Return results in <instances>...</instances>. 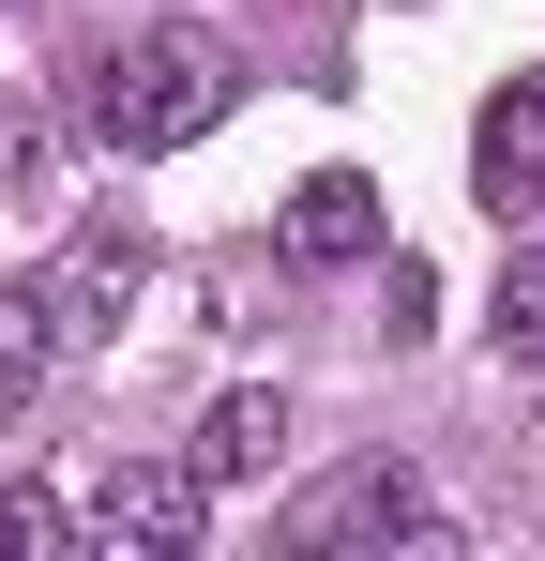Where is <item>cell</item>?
Listing matches in <instances>:
<instances>
[{"label": "cell", "mask_w": 545, "mask_h": 561, "mask_svg": "<svg viewBox=\"0 0 545 561\" xmlns=\"http://www.w3.org/2000/svg\"><path fill=\"white\" fill-rule=\"evenodd\" d=\"M0 197H46V122L0 92Z\"/></svg>", "instance_id": "obj_11"}, {"label": "cell", "mask_w": 545, "mask_h": 561, "mask_svg": "<svg viewBox=\"0 0 545 561\" xmlns=\"http://www.w3.org/2000/svg\"><path fill=\"white\" fill-rule=\"evenodd\" d=\"M288 259H303V274H349V259H379V183H363V168H318V183L288 197Z\"/></svg>", "instance_id": "obj_5"}, {"label": "cell", "mask_w": 545, "mask_h": 561, "mask_svg": "<svg viewBox=\"0 0 545 561\" xmlns=\"http://www.w3.org/2000/svg\"><path fill=\"white\" fill-rule=\"evenodd\" d=\"M137 288H152L137 228H77V243H61V274H46V304H61V334H77V350H106V334L137 319Z\"/></svg>", "instance_id": "obj_4"}, {"label": "cell", "mask_w": 545, "mask_h": 561, "mask_svg": "<svg viewBox=\"0 0 545 561\" xmlns=\"http://www.w3.org/2000/svg\"><path fill=\"white\" fill-rule=\"evenodd\" d=\"M485 319H500V365L545 379V243H515V259H500V304H485Z\"/></svg>", "instance_id": "obj_9"}, {"label": "cell", "mask_w": 545, "mask_h": 561, "mask_svg": "<svg viewBox=\"0 0 545 561\" xmlns=\"http://www.w3.org/2000/svg\"><path fill=\"white\" fill-rule=\"evenodd\" d=\"M228 92H243V61H228L212 31H121L106 77H91V137L152 168V152H182V137H212Z\"/></svg>", "instance_id": "obj_1"}, {"label": "cell", "mask_w": 545, "mask_h": 561, "mask_svg": "<svg viewBox=\"0 0 545 561\" xmlns=\"http://www.w3.org/2000/svg\"><path fill=\"white\" fill-rule=\"evenodd\" d=\"M469 183H485V213H500V243H545V92H500V106H485Z\"/></svg>", "instance_id": "obj_3"}, {"label": "cell", "mask_w": 545, "mask_h": 561, "mask_svg": "<svg viewBox=\"0 0 545 561\" xmlns=\"http://www.w3.org/2000/svg\"><path fill=\"white\" fill-rule=\"evenodd\" d=\"M197 516H212L197 470H106L91 516H77V547L91 561H197Z\"/></svg>", "instance_id": "obj_2"}, {"label": "cell", "mask_w": 545, "mask_h": 561, "mask_svg": "<svg viewBox=\"0 0 545 561\" xmlns=\"http://www.w3.org/2000/svg\"><path fill=\"white\" fill-rule=\"evenodd\" d=\"M61 350H77V334H61V304L15 274V288H0V394H31V379L61 365Z\"/></svg>", "instance_id": "obj_8"}, {"label": "cell", "mask_w": 545, "mask_h": 561, "mask_svg": "<svg viewBox=\"0 0 545 561\" xmlns=\"http://www.w3.org/2000/svg\"><path fill=\"white\" fill-rule=\"evenodd\" d=\"M0 547H15V561H46V547H77V516H61L46 485H0Z\"/></svg>", "instance_id": "obj_10"}, {"label": "cell", "mask_w": 545, "mask_h": 561, "mask_svg": "<svg viewBox=\"0 0 545 561\" xmlns=\"http://www.w3.org/2000/svg\"><path fill=\"white\" fill-rule=\"evenodd\" d=\"M288 456V394H212V410H197V485H258V470Z\"/></svg>", "instance_id": "obj_7"}, {"label": "cell", "mask_w": 545, "mask_h": 561, "mask_svg": "<svg viewBox=\"0 0 545 561\" xmlns=\"http://www.w3.org/2000/svg\"><path fill=\"white\" fill-rule=\"evenodd\" d=\"M318 547H454V531H440V501H425L409 470H363V485L318 501Z\"/></svg>", "instance_id": "obj_6"}]
</instances>
